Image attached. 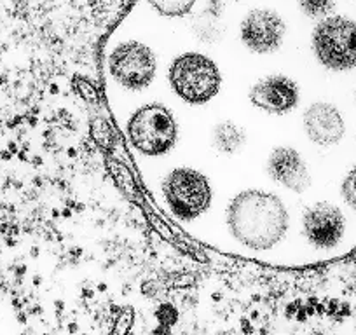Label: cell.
I'll list each match as a JSON object with an SVG mask.
<instances>
[{"mask_svg": "<svg viewBox=\"0 0 356 335\" xmlns=\"http://www.w3.org/2000/svg\"><path fill=\"white\" fill-rule=\"evenodd\" d=\"M304 15L313 19H323L335 9V0H297Z\"/></svg>", "mask_w": 356, "mask_h": 335, "instance_id": "9a60e30c", "label": "cell"}, {"mask_svg": "<svg viewBox=\"0 0 356 335\" xmlns=\"http://www.w3.org/2000/svg\"><path fill=\"white\" fill-rule=\"evenodd\" d=\"M304 131L307 138L321 147L341 143L346 135V122L335 105L328 101H316L304 112Z\"/></svg>", "mask_w": 356, "mask_h": 335, "instance_id": "30bf717a", "label": "cell"}, {"mask_svg": "<svg viewBox=\"0 0 356 335\" xmlns=\"http://www.w3.org/2000/svg\"><path fill=\"white\" fill-rule=\"evenodd\" d=\"M246 143V133L241 126L232 121L218 122L213 128V145L218 152L225 156L239 152Z\"/></svg>", "mask_w": 356, "mask_h": 335, "instance_id": "4fadbf2b", "label": "cell"}, {"mask_svg": "<svg viewBox=\"0 0 356 335\" xmlns=\"http://www.w3.org/2000/svg\"><path fill=\"white\" fill-rule=\"evenodd\" d=\"M108 70L121 86L131 91L145 90L156 77V54L149 46L135 40L119 44L108 56Z\"/></svg>", "mask_w": 356, "mask_h": 335, "instance_id": "8992f818", "label": "cell"}, {"mask_svg": "<svg viewBox=\"0 0 356 335\" xmlns=\"http://www.w3.org/2000/svg\"><path fill=\"white\" fill-rule=\"evenodd\" d=\"M175 93L191 105L208 104L222 86V74L217 63L201 53H186L175 58L168 70Z\"/></svg>", "mask_w": 356, "mask_h": 335, "instance_id": "7a4b0ae2", "label": "cell"}, {"mask_svg": "<svg viewBox=\"0 0 356 335\" xmlns=\"http://www.w3.org/2000/svg\"><path fill=\"white\" fill-rule=\"evenodd\" d=\"M248 97L260 111L283 115L293 111L299 104V86L286 75H269L253 84Z\"/></svg>", "mask_w": 356, "mask_h": 335, "instance_id": "9c48e42d", "label": "cell"}, {"mask_svg": "<svg viewBox=\"0 0 356 335\" xmlns=\"http://www.w3.org/2000/svg\"><path fill=\"white\" fill-rule=\"evenodd\" d=\"M302 231L314 248L332 250L344 238L346 217L334 204L316 203L304 211Z\"/></svg>", "mask_w": 356, "mask_h": 335, "instance_id": "ba28073f", "label": "cell"}, {"mask_svg": "<svg viewBox=\"0 0 356 335\" xmlns=\"http://www.w3.org/2000/svg\"><path fill=\"white\" fill-rule=\"evenodd\" d=\"M341 196L344 203L356 211V166L351 168L341 183Z\"/></svg>", "mask_w": 356, "mask_h": 335, "instance_id": "2e32d148", "label": "cell"}, {"mask_svg": "<svg viewBox=\"0 0 356 335\" xmlns=\"http://www.w3.org/2000/svg\"><path fill=\"white\" fill-rule=\"evenodd\" d=\"M128 136L143 156H163L177 143L178 126L164 105L149 104L129 117Z\"/></svg>", "mask_w": 356, "mask_h": 335, "instance_id": "277c9868", "label": "cell"}, {"mask_svg": "<svg viewBox=\"0 0 356 335\" xmlns=\"http://www.w3.org/2000/svg\"><path fill=\"white\" fill-rule=\"evenodd\" d=\"M232 238L250 250H271L289 231V211L276 194L250 189L239 193L227 208Z\"/></svg>", "mask_w": 356, "mask_h": 335, "instance_id": "6da1fadb", "label": "cell"}, {"mask_svg": "<svg viewBox=\"0 0 356 335\" xmlns=\"http://www.w3.org/2000/svg\"><path fill=\"white\" fill-rule=\"evenodd\" d=\"M222 6L220 0H210V4L204 11H201L193 19V28L196 35L204 42H217L225 33V23L222 19Z\"/></svg>", "mask_w": 356, "mask_h": 335, "instance_id": "7c38bea8", "label": "cell"}, {"mask_svg": "<svg viewBox=\"0 0 356 335\" xmlns=\"http://www.w3.org/2000/svg\"><path fill=\"white\" fill-rule=\"evenodd\" d=\"M267 173L275 182L293 193H304L311 186L306 161L292 147H276L267 159Z\"/></svg>", "mask_w": 356, "mask_h": 335, "instance_id": "8fae6325", "label": "cell"}, {"mask_svg": "<svg viewBox=\"0 0 356 335\" xmlns=\"http://www.w3.org/2000/svg\"><path fill=\"white\" fill-rule=\"evenodd\" d=\"M313 53L327 70L356 68V22L344 16H327L313 32Z\"/></svg>", "mask_w": 356, "mask_h": 335, "instance_id": "3957f363", "label": "cell"}, {"mask_svg": "<svg viewBox=\"0 0 356 335\" xmlns=\"http://www.w3.org/2000/svg\"><path fill=\"white\" fill-rule=\"evenodd\" d=\"M286 26L282 16L273 9H253L239 26L241 40L252 53L267 54L280 49Z\"/></svg>", "mask_w": 356, "mask_h": 335, "instance_id": "52a82bcc", "label": "cell"}, {"mask_svg": "<svg viewBox=\"0 0 356 335\" xmlns=\"http://www.w3.org/2000/svg\"><path fill=\"white\" fill-rule=\"evenodd\" d=\"M163 196L180 220H196L211 204V187L207 177L194 168H175L163 182Z\"/></svg>", "mask_w": 356, "mask_h": 335, "instance_id": "5b68a950", "label": "cell"}, {"mask_svg": "<svg viewBox=\"0 0 356 335\" xmlns=\"http://www.w3.org/2000/svg\"><path fill=\"white\" fill-rule=\"evenodd\" d=\"M150 6L156 9L159 15L168 18H180L193 11V6L196 0H149Z\"/></svg>", "mask_w": 356, "mask_h": 335, "instance_id": "5bb4252c", "label": "cell"}, {"mask_svg": "<svg viewBox=\"0 0 356 335\" xmlns=\"http://www.w3.org/2000/svg\"><path fill=\"white\" fill-rule=\"evenodd\" d=\"M353 100H355V104H356V88H355V93H353Z\"/></svg>", "mask_w": 356, "mask_h": 335, "instance_id": "e0dca14e", "label": "cell"}]
</instances>
